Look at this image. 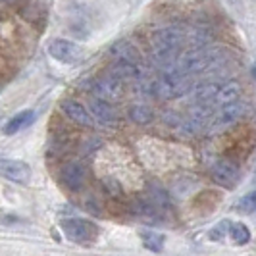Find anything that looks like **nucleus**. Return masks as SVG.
Instances as JSON below:
<instances>
[{
  "mask_svg": "<svg viewBox=\"0 0 256 256\" xmlns=\"http://www.w3.org/2000/svg\"><path fill=\"white\" fill-rule=\"evenodd\" d=\"M191 89V81L189 77L176 72V70H166V74L160 79H154V94L166 100L180 98L183 94H187Z\"/></svg>",
  "mask_w": 256,
  "mask_h": 256,
  "instance_id": "f257e3e1",
  "label": "nucleus"
},
{
  "mask_svg": "<svg viewBox=\"0 0 256 256\" xmlns=\"http://www.w3.org/2000/svg\"><path fill=\"white\" fill-rule=\"evenodd\" d=\"M62 230H64L66 237L74 243L79 244H92L98 237V228L89 222V220L72 218L62 222Z\"/></svg>",
  "mask_w": 256,
  "mask_h": 256,
  "instance_id": "f03ea898",
  "label": "nucleus"
},
{
  "mask_svg": "<svg viewBox=\"0 0 256 256\" xmlns=\"http://www.w3.org/2000/svg\"><path fill=\"white\" fill-rule=\"evenodd\" d=\"M208 66H210V54H206V52L200 50V48H191V50H185L181 56L176 58L172 70L180 72L183 76L191 77V76H194V74L204 72Z\"/></svg>",
  "mask_w": 256,
  "mask_h": 256,
  "instance_id": "7ed1b4c3",
  "label": "nucleus"
},
{
  "mask_svg": "<svg viewBox=\"0 0 256 256\" xmlns=\"http://www.w3.org/2000/svg\"><path fill=\"white\" fill-rule=\"evenodd\" d=\"M244 114H246V104L241 102V100H235V102H230V104H222L218 110L212 114L208 126H210L212 131H222V129L237 124Z\"/></svg>",
  "mask_w": 256,
  "mask_h": 256,
  "instance_id": "20e7f679",
  "label": "nucleus"
},
{
  "mask_svg": "<svg viewBox=\"0 0 256 256\" xmlns=\"http://www.w3.org/2000/svg\"><path fill=\"white\" fill-rule=\"evenodd\" d=\"M46 50L50 54V58H54L60 64L72 66L81 62V58H83V48L77 42H72L68 38H52Z\"/></svg>",
  "mask_w": 256,
  "mask_h": 256,
  "instance_id": "39448f33",
  "label": "nucleus"
},
{
  "mask_svg": "<svg viewBox=\"0 0 256 256\" xmlns=\"http://www.w3.org/2000/svg\"><path fill=\"white\" fill-rule=\"evenodd\" d=\"M110 76L118 77L120 81H141L148 77V70L141 64V60H129V58H114L110 66Z\"/></svg>",
  "mask_w": 256,
  "mask_h": 256,
  "instance_id": "423d86ee",
  "label": "nucleus"
},
{
  "mask_svg": "<svg viewBox=\"0 0 256 256\" xmlns=\"http://www.w3.org/2000/svg\"><path fill=\"white\" fill-rule=\"evenodd\" d=\"M90 90L94 96L102 98L106 102H116L124 96V81H120L118 77L108 74V76L94 79L90 83Z\"/></svg>",
  "mask_w": 256,
  "mask_h": 256,
  "instance_id": "0eeeda50",
  "label": "nucleus"
},
{
  "mask_svg": "<svg viewBox=\"0 0 256 256\" xmlns=\"http://www.w3.org/2000/svg\"><path fill=\"white\" fill-rule=\"evenodd\" d=\"M0 178L26 185L31 180V168L24 160H14V158H0Z\"/></svg>",
  "mask_w": 256,
  "mask_h": 256,
  "instance_id": "6e6552de",
  "label": "nucleus"
},
{
  "mask_svg": "<svg viewBox=\"0 0 256 256\" xmlns=\"http://www.w3.org/2000/svg\"><path fill=\"white\" fill-rule=\"evenodd\" d=\"M60 181L70 191H79L87 183V168L79 160H70L60 168Z\"/></svg>",
  "mask_w": 256,
  "mask_h": 256,
  "instance_id": "1a4fd4ad",
  "label": "nucleus"
},
{
  "mask_svg": "<svg viewBox=\"0 0 256 256\" xmlns=\"http://www.w3.org/2000/svg\"><path fill=\"white\" fill-rule=\"evenodd\" d=\"M210 174H212V180L216 181L218 185L231 189L239 181L241 170H239V166L235 162H231V160H218V162L212 164Z\"/></svg>",
  "mask_w": 256,
  "mask_h": 256,
  "instance_id": "9d476101",
  "label": "nucleus"
},
{
  "mask_svg": "<svg viewBox=\"0 0 256 256\" xmlns=\"http://www.w3.org/2000/svg\"><path fill=\"white\" fill-rule=\"evenodd\" d=\"M60 108H62V112H64L66 118H68L70 122L77 124V126H81V128H92V126H94L92 116L89 114V110L79 102V100L66 98V100H62Z\"/></svg>",
  "mask_w": 256,
  "mask_h": 256,
  "instance_id": "9b49d317",
  "label": "nucleus"
},
{
  "mask_svg": "<svg viewBox=\"0 0 256 256\" xmlns=\"http://www.w3.org/2000/svg\"><path fill=\"white\" fill-rule=\"evenodd\" d=\"M89 114L92 116V120H96L98 124L102 126H116L118 124V114L112 108V104L98 98V96H92L89 98Z\"/></svg>",
  "mask_w": 256,
  "mask_h": 256,
  "instance_id": "f8f14e48",
  "label": "nucleus"
},
{
  "mask_svg": "<svg viewBox=\"0 0 256 256\" xmlns=\"http://www.w3.org/2000/svg\"><path fill=\"white\" fill-rule=\"evenodd\" d=\"M150 46H162V48H180L183 42V31L178 27H162L154 31L148 38Z\"/></svg>",
  "mask_w": 256,
  "mask_h": 256,
  "instance_id": "ddd939ff",
  "label": "nucleus"
},
{
  "mask_svg": "<svg viewBox=\"0 0 256 256\" xmlns=\"http://www.w3.org/2000/svg\"><path fill=\"white\" fill-rule=\"evenodd\" d=\"M241 98V85L237 81H228L224 85H218V90L212 98V106H222V104L235 102Z\"/></svg>",
  "mask_w": 256,
  "mask_h": 256,
  "instance_id": "4468645a",
  "label": "nucleus"
},
{
  "mask_svg": "<svg viewBox=\"0 0 256 256\" xmlns=\"http://www.w3.org/2000/svg\"><path fill=\"white\" fill-rule=\"evenodd\" d=\"M35 122V112L33 110H24V112H18V114L14 116L12 120L4 126V135H16V133H20L22 129H26L27 126H31Z\"/></svg>",
  "mask_w": 256,
  "mask_h": 256,
  "instance_id": "2eb2a0df",
  "label": "nucleus"
},
{
  "mask_svg": "<svg viewBox=\"0 0 256 256\" xmlns=\"http://www.w3.org/2000/svg\"><path fill=\"white\" fill-rule=\"evenodd\" d=\"M133 214L137 218H141L142 222H146V224H156L158 222V206L154 204L150 198L148 200L146 198H139L133 204Z\"/></svg>",
  "mask_w": 256,
  "mask_h": 256,
  "instance_id": "dca6fc26",
  "label": "nucleus"
},
{
  "mask_svg": "<svg viewBox=\"0 0 256 256\" xmlns=\"http://www.w3.org/2000/svg\"><path fill=\"white\" fill-rule=\"evenodd\" d=\"M206 129V124L192 118V116H187L183 122L180 120V126H178V135L180 137H185V139H191V137H196L198 133H202Z\"/></svg>",
  "mask_w": 256,
  "mask_h": 256,
  "instance_id": "f3484780",
  "label": "nucleus"
},
{
  "mask_svg": "<svg viewBox=\"0 0 256 256\" xmlns=\"http://www.w3.org/2000/svg\"><path fill=\"white\" fill-rule=\"evenodd\" d=\"M128 118L133 122V124H150L154 120V112L152 108H148V106H144V104H137V106H131L128 112Z\"/></svg>",
  "mask_w": 256,
  "mask_h": 256,
  "instance_id": "a211bd4d",
  "label": "nucleus"
},
{
  "mask_svg": "<svg viewBox=\"0 0 256 256\" xmlns=\"http://www.w3.org/2000/svg\"><path fill=\"white\" fill-rule=\"evenodd\" d=\"M110 54L114 56V58H129V60H141V54L137 52V48L128 42V40H120V42H116L114 46L110 48Z\"/></svg>",
  "mask_w": 256,
  "mask_h": 256,
  "instance_id": "6ab92c4d",
  "label": "nucleus"
},
{
  "mask_svg": "<svg viewBox=\"0 0 256 256\" xmlns=\"http://www.w3.org/2000/svg\"><path fill=\"white\" fill-rule=\"evenodd\" d=\"M218 85L220 83H202L200 87H196V89L192 90L194 100H196V102L212 104V98H214V94H216V90H218Z\"/></svg>",
  "mask_w": 256,
  "mask_h": 256,
  "instance_id": "aec40b11",
  "label": "nucleus"
},
{
  "mask_svg": "<svg viewBox=\"0 0 256 256\" xmlns=\"http://www.w3.org/2000/svg\"><path fill=\"white\" fill-rule=\"evenodd\" d=\"M230 237L235 244H246L250 241V231L244 224H233L230 228Z\"/></svg>",
  "mask_w": 256,
  "mask_h": 256,
  "instance_id": "412c9836",
  "label": "nucleus"
},
{
  "mask_svg": "<svg viewBox=\"0 0 256 256\" xmlns=\"http://www.w3.org/2000/svg\"><path fill=\"white\" fill-rule=\"evenodd\" d=\"M141 239L146 248L156 250V252L162 250V246H164V235H160V233H156V231H142Z\"/></svg>",
  "mask_w": 256,
  "mask_h": 256,
  "instance_id": "4be33fe9",
  "label": "nucleus"
},
{
  "mask_svg": "<svg viewBox=\"0 0 256 256\" xmlns=\"http://www.w3.org/2000/svg\"><path fill=\"white\" fill-rule=\"evenodd\" d=\"M239 206H241V210L243 212H246V214H252L256 208V202H254V192H248L246 196H243V200L239 202Z\"/></svg>",
  "mask_w": 256,
  "mask_h": 256,
  "instance_id": "5701e85b",
  "label": "nucleus"
},
{
  "mask_svg": "<svg viewBox=\"0 0 256 256\" xmlns=\"http://www.w3.org/2000/svg\"><path fill=\"white\" fill-rule=\"evenodd\" d=\"M228 228H230V222H222V224H218L214 230L210 231V239H214V241H220L226 233H228Z\"/></svg>",
  "mask_w": 256,
  "mask_h": 256,
  "instance_id": "b1692460",
  "label": "nucleus"
},
{
  "mask_svg": "<svg viewBox=\"0 0 256 256\" xmlns=\"http://www.w3.org/2000/svg\"><path fill=\"white\" fill-rule=\"evenodd\" d=\"M4 2H16V0H4Z\"/></svg>",
  "mask_w": 256,
  "mask_h": 256,
  "instance_id": "393cba45",
  "label": "nucleus"
}]
</instances>
